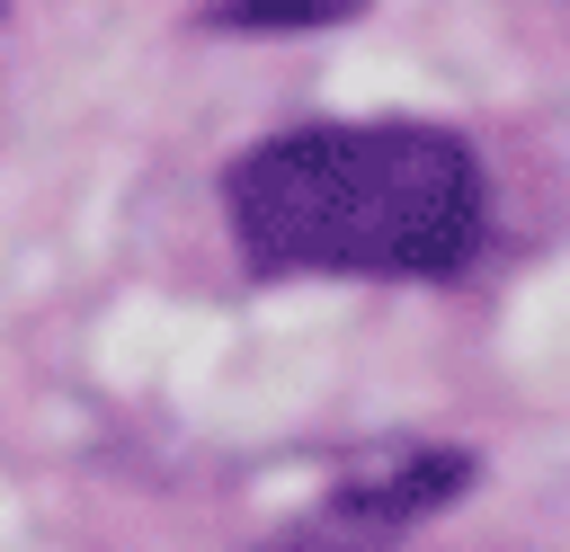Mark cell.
Segmentation results:
<instances>
[{
	"instance_id": "obj_1",
	"label": "cell",
	"mask_w": 570,
	"mask_h": 552,
	"mask_svg": "<svg viewBox=\"0 0 570 552\" xmlns=\"http://www.w3.org/2000/svg\"><path fill=\"white\" fill-rule=\"evenodd\" d=\"M232 231L276 276H454L481 160L445 125H294L232 169Z\"/></svg>"
},
{
	"instance_id": "obj_2",
	"label": "cell",
	"mask_w": 570,
	"mask_h": 552,
	"mask_svg": "<svg viewBox=\"0 0 570 552\" xmlns=\"http://www.w3.org/2000/svg\"><path fill=\"white\" fill-rule=\"evenodd\" d=\"M463 481H472L463 454H383V463L347 472V481L330 490V507H312L303 525H285V534L258 543V552H383L410 516H428V507L454 499Z\"/></svg>"
}]
</instances>
